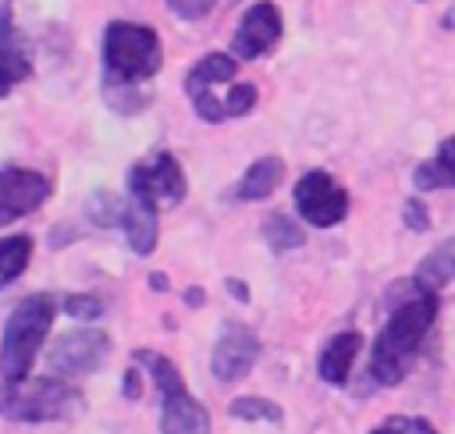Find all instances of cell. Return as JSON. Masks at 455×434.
Here are the masks:
<instances>
[{
  "label": "cell",
  "mask_w": 455,
  "mask_h": 434,
  "mask_svg": "<svg viewBox=\"0 0 455 434\" xmlns=\"http://www.w3.org/2000/svg\"><path fill=\"white\" fill-rule=\"evenodd\" d=\"M437 320V292H419L412 285V299L395 306L387 324L380 327L373 352H370V374L377 384H398L405 381L427 331Z\"/></svg>",
  "instance_id": "cell-1"
},
{
  "label": "cell",
  "mask_w": 455,
  "mask_h": 434,
  "mask_svg": "<svg viewBox=\"0 0 455 434\" xmlns=\"http://www.w3.org/2000/svg\"><path fill=\"white\" fill-rule=\"evenodd\" d=\"M160 71V39L149 25L135 21H110L103 32V82L107 100L114 110L124 107V92L135 100H149L146 92H135L139 82L153 78Z\"/></svg>",
  "instance_id": "cell-2"
},
{
  "label": "cell",
  "mask_w": 455,
  "mask_h": 434,
  "mask_svg": "<svg viewBox=\"0 0 455 434\" xmlns=\"http://www.w3.org/2000/svg\"><path fill=\"white\" fill-rule=\"evenodd\" d=\"M53 317H57V299L50 292H32L25 295L7 324H4V338H0V374L4 381H25L28 370H32V359L39 352V345L46 342L50 327H53Z\"/></svg>",
  "instance_id": "cell-3"
},
{
  "label": "cell",
  "mask_w": 455,
  "mask_h": 434,
  "mask_svg": "<svg viewBox=\"0 0 455 434\" xmlns=\"http://www.w3.org/2000/svg\"><path fill=\"white\" fill-rule=\"evenodd\" d=\"M132 359L149 370L153 384L160 388V434H210V413L203 402H196L178 374V366L153 352V349H135Z\"/></svg>",
  "instance_id": "cell-4"
},
{
  "label": "cell",
  "mask_w": 455,
  "mask_h": 434,
  "mask_svg": "<svg viewBox=\"0 0 455 434\" xmlns=\"http://www.w3.org/2000/svg\"><path fill=\"white\" fill-rule=\"evenodd\" d=\"M82 406V395L57 377H25L0 384V416L18 423H46L64 420Z\"/></svg>",
  "instance_id": "cell-5"
},
{
  "label": "cell",
  "mask_w": 455,
  "mask_h": 434,
  "mask_svg": "<svg viewBox=\"0 0 455 434\" xmlns=\"http://www.w3.org/2000/svg\"><path fill=\"white\" fill-rule=\"evenodd\" d=\"M128 192L135 203H146L153 210L160 206H174L185 199V174L178 157H171L167 149H156L153 157L132 164L128 171Z\"/></svg>",
  "instance_id": "cell-6"
},
{
  "label": "cell",
  "mask_w": 455,
  "mask_h": 434,
  "mask_svg": "<svg viewBox=\"0 0 455 434\" xmlns=\"http://www.w3.org/2000/svg\"><path fill=\"white\" fill-rule=\"evenodd\" d=\"M295 210L313 228H334L348 213V192L327 171L313 167L295 181Z\"/></svg>",
  "instance_id": "cell-7"
},
{
  "label": "cell",
  "mask_w": 455,
  "mask_h": 434,
  "mask_svg": "<svg viewBox=\"0 0 455 434\" xmlns=\"http://www.w3.org/2000/svg\"><path fill=\"white\" fill-rule=\"evenodd\" d=\"M50 192H53V185L46 174H39L32 167H4L0 171V228L39 210L50 199Z\"/></svg>",
  "instance_id": "cell-8"
},
{
  "label": "cell",
  "mask_w": 455,
  "mask_h": 434,
  "mask_svg": "<svg viewBox=\"0 0 455 434\" xmlns=\"http://www.w3.org/2000/svg\"><path fill=\"white\" fill-rule=\"evenodd\" d=\"M235 78V60L228 53H206L185 78V92L196 107V114L203 121H224L228 110L220 103V96H213V85L217 82H231Z\"/></svg>",
  "instance_id": "cell-9"
},
{
  "label": "cell",
  "mask_w": 455,
  "mask_h": 434,
  "mask_svg": "<svg viewBox=\"0 0 455 434\" xmlns=\"http://www.w3.org/2000/svg\"><path fill=\"white\" fill-rule=\"evenodd\" d=\"M107 352H110V338L103 331H89V327L85 331H68L53 342L50 366L57 374H71V377L75 374H92V370L103 366Z\"/></svg>",
  "instance_id": "cell-10"
},
{
  "label": "cell",
  "mask_w": 455,
  "mask_h": 434,
  "mask_svg": "<svg viewBox=\"0 0 455 434\" xmlns=\"http://www.w3.org/2000/svg\"><path fill=\"white\" fill-rule=\"evenodd\" d=\"M256 356H259V338L245 324H224L220 338L213 345V356H210V370H213L217 381L231 384V381H242L252 370Z\"/></svg>",
  "instance_id": "cell-11"
},
{
  "label": "cell",
  "mask_w": 455,
  "mask_h": 434,
  "mask_svg": "<svg viewBox=\"0 0 455 434\" xmlns=\"http://www.w3.org/2000/svg\"><path fill=\"white\" fill-rule=\"evenodd\" d=\"M277 39H281V11H277L270 0H259V4H252V7L242 14L238 32H235V43H231V57H238V60H256V57H263Z\"/></svg>",
  "instance_id": "cell-12"
},
{
  "label": "cell",
  "mask_w": 455,
  "mask_h": 434,
  "mask_svg": "<svg viewBox=\"0 0 455 434\" xmlns=\"http://www.w3.org/2000/svg\"><path fill=\"white\" fill-rule=\"evenodd\" d=\"M32 71L28 60V46L18 32V25L11 21V7L0 11V96H7L18 82H25Z\"/></svg>",
  "instance_id": "cell-13"
},
{
  "label": "cell",
  "mask_w": 455,
  "mask_h": 434,
  "mask_svg": "<svg viewBox=\"0 0 455 434\" xmlns=\"http://www.w3.org/2000/svg\"><path fill=\"white\" fill-rule=\"evenodd\" d=\"M359 349H363V334H359V331H341V334H334V338L320 349V359H316L320 377H323L327 384H345V381H348V370H352V363H355V356H359Z\"/></svg>",
  "instance_id": "cell-14"
},
{
  "label": "cell",
  "mask_w": 455,
  "mask_h": 434,
  "mask_svg": "<svg viewBox=\"0 0 455 434\" xmlns=\"http://www.w3.org/2000/svg\"><path fill=\"white\" fill-rule=\"evenodd\" d=\"M284 178V160L281 157H259L256 164H249V171L242 174V181L235 185L231 199L235 203H252V199H267Z\"/></svg>",
  "instance_id": "cell-15"
},
{
  "label": "cell",
  "mask_w": 455,
  "mask_h": 434,
  "mask_svg": "<svg viewBox=\"0 0 455 434\" xmlns=\"http://www.w3.org/2000/svg\"><path fill=\"white\" fill-rule=\"evenodd\" d=\"M117 228L124 231L132 253H139V256H149L153 253V245H156V210L153 206L135 203V199H124V210H121Z\"/></svg>",
  "instance_id": "cell-16"
},
{
  "label": "cell",
  "mask_w": 455,
  "mask_h": 434,
  "mask_svg": "<svg viewBox=\"0 0 455 434\" xmlns=\"http://www.w3.org/2000/svg\"><path fill=\"white\" fill-rule=\"evenodd\" d=\"M412 181H416L419 192L455 189V135H448V139L437 142V153L412 171Z\"/></svg>",
  "instance_id": "cell-17"
},
{
  "label": "cell",
  "mask_w": 455,
  "mask_h": 434,
  "mask_svg": "<svg viewBox=\"0 0 455 434\" xmlns=\"http://www.w3.org/2000/svg\"><path fill=\"white\" fill-rule=\"evenodd\" d=\"M451 281H455V242L434 249V253L416 267V277H412V285H416L419 292H437V288H444V285H451Z\"/></svg>",
  "instance_id": "cell-18"
},
{
  "label": "cell",
  "mask_w": 455,
  "mask_h": 434,
  "mask_svg": "<svg viewBox=\"0 0 455 434\" xmlns=\"http://www.w3.org/2000/svg\"><path fill=\"white\" fill-rule=\"evenodd\" d=\"M28 256H32V238L28 235L0 238V288H7L14 277H21V270L28 267Z\"/></svg>",
  "instance_id": "cell-19"
},
{
  "label": "cell",
  "mask_w": 455,
  "mask_h": 434,
  "mask_svg": "<svg viewBox=\"0 0 455 434\" xmlns=\"http://www.w3.org/2000/svg\"><path fill=\"white\" fill-rule=\"evenodd\" d=\"M263 238H267V245H270L274 253H288V249H299V245L306 242V231H302L291 217L270 213V217L263 221Z\"/></svg>",
  "instance_id": "cell-20"
},
{
  "label": "cell",
  "mask_w": 455,
  "mask_h": 434,
  "mask_svg": "<svg viewBox=\"0 0 455 434\" xmlns=\"http://www.w3.org/2000/svg\"><path fill=\"white\" fill-rule=\"evenodd\" d=\"M231 416L235 420H267V423H284V409L270 398H259V395H245V398H235L231 402Z\"/></svg>",
  "instance_id": "cell-21"
},
{
  "label": "cell",
  "mask_w": 455,
  "mask_h": 434,
  "mask_svg": "<svg viewBox=\"0 0 455 434\" xmlns=\"http://www.w3.org/2000/svg\"><path fill=\"white\" fill-rule=\"evenodd\" d=\"M370 434H437V430H434V423L423 420V416H402V413H395V416H387L380 427H373Z\"/></svg>",
  "instance_id": "cell-22"
},
{
  "label": "cell",
  "mask_w": 455,
  "mask_h": 434,
  "mask_svg": "<svg viewBox=\"0 0 455 434\" xmlns=\"http://www.w3.org/2000/svg\"><path fill=\"white\" fill-rule=\"evenodd\" d=\"M252 103H256V85H249V82L231 85L228 96H224V110H228V117H242V114H249Z\"/></svg>",
  "instance_id": "cell-23"
},
{
  "label": "cell",
  "mask_w": 455,
  "mask_h": 434,
  "mask_svg": "<svg viewBox=\"0 0 455 434\" xmlns=\"http://www.w3.org/2000/svg\"><path fill=\"white\" fill-rule=\"evenodd\" d=\"M64 313L68 317H75V320H96V317H103V302L96 299V295H68L64 299Z\"/></svg>",
  "instance_id": "cell-24"
},
{
  "label": "cell",
  "mask_w": 455,
  "mask_h": 434,
  "mask_svg": "<svg viewBox=\"0 0 455 434\" xmlns=\"http://www.w3.org/2000/svg\"><path fill=\"white\" fill-rule=\"evenodd\" d=\"M213 4H217V0H167V7H171L178 18H185V21L206 18V14L213 11Z\"/></svg>",
  "instance_id": "cell-25"
},
{
  "label": "cell",
  "mask_w": 455,
  "mask_h": 434,
  "mask_svg": "<svg viewBox=\"0 0 455 434\" xmlns=\"http://www.w3.org/2000/svg\"><path fill=\"white\" fill-rule=\"evenodd\" d=\"M402 217H405V228L409 231H430V213H427V206H423V199H405V210H402Z\"/></svg>",
  "instance_id": "cell-26"
},
{
  "label": "cell",
  "mask_w": 455,
  "mask_h": 434,
  "mask_svg": "<svg viewBox=\"0 0 455 434\" xmlns=\"http://www.w3.org/2000/svg\"><path fill=\"white\" fill-rule=\"evenodd\" d=\"M228 285H231V292H235L238 299H245V288H242V281H228Z\"/></svg>",
  "instance_id": "cell-27"
}]
</instances>
